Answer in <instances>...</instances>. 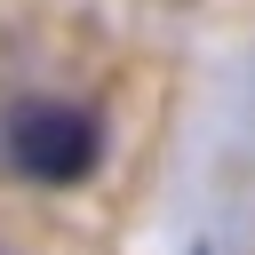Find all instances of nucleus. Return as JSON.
I'll list each match as a JSON object with an SVG mask.
<instances>
[{"mask_svg":"<svg viewBox=\"0 0 255 255\" xmlns=\"http://www.w3.org/2000/svg\"><path fill=\"white\" fill-rule=\"evenodd\" d=\"M104 159V120L88 104H16L8 112V167L32 175V183H88Z\"/></svg>","mask_w":255,"mask_h":255,"instance_id":"1","label":"nucleus"}]
</instances>
